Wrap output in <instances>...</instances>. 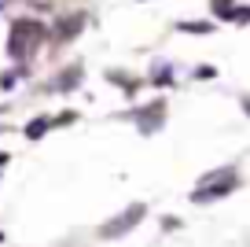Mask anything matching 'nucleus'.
Here are the masks:
<instances>
[{
    "label": "nucleus",
    "instance_id": "obj_17",
    "mask_svg": "<svg viewBox=\"0 0 250 247\" xmlns=\"http://www.w3.org/2000/svg\"><path fill=\"white\" fill-rule=\"evenodd\" d=\"M8 159H11V155H8V151H0V166H8Z\"/></svg>",
    "mask_w": 250,
    "mask_h": 247
},
{
    "label": "nucleus",
    "instance_id": "obj_15",
    "mask_svg": "<svg viewBox=\"0 0 250 247\" xmlns=\"http://www.w3.org/2000/svg\"><path fill=\"white\" fill-rule=\"evenodd\" d=\"M232 23H250V8H235L232 11Z\"/></svg>",
    "mask_w": 250,
    "mask_h": 247
},
{
    "label": "nucleus",
    "instance_id": "obj_5",
    "mask_svg": "<svg viewBox=\"0 0 250 247\" xmlns=\"http://www.w3.org/2000/svg\"><path fill=\"white\" fill-rule=\"evenodd\" d=\"M81 30H85V15H81V11L78 15H62L59 23L52 26V41L55 45H66V41H74Z\"/></svg>",
    "mask_w": 250,
    "mask_h": 247
},
{
    "label": "nucleus",
    "instance_id": "obj_14",
    "mask_svg": "<svg viewBox=\"0 0 250 247\" xmlns=\"http://www.w3.org/2000/svg\"><path fill=\"white\" fill-rule=\"evenodd\" d=\"M55 125H70V122H78V115H74V111H62L59 118H52Z\"/></svg>",
    "mask_w": 250,
    "mask_h": 247
},
{
    "label": "nucleus",
    "instance_id": "obj_1",
    "mask_svg": "<svg viewBox=\"0 0 250 247\" xmlns=\"http://www.w3.org/2000/svg\"><path fill=\"white\" fill-rule=\"evenodd\" d=\"M48 37L44 23H37V19H11V33H8V55L11 59H30L33 48L41 45V41Z\"/></svg>",
    "mask_w": 250,
    "mask_h": 247
},
{
    "label": "nucleus",
    "instance_id": "obj_4",
    "mask_svg": "<svg viewBox=\"0 0 250 247\" xmlns=\"http://www.w3.org/2000/svg\"><path fill=\"white\" fill-rule=\"evenodd\" d=\"M136 125H140V133H158L166 125V100H155V103H147L144 111H136Z\"/></svg>",
    "mask_w": 250,
    "mask_h": 247
},
{
    "label": "nucleus",
    "instance_id": "obj_9",
    "mask_svg": "<svg viewBox=\"0 0 250 247\" xmlns=\"http://www.w3.org/2000/svg\"><path fill=\"white\" fill-rule=\"evenodd\" d=\"M107 81H110V85H122L125 93H136V89H140V81H133V77H125L122 70H107Z\"/></svg>",
    "mask_w": 250,
    "mask_h": 247
},
{
    "label": "nucleus",
    "instance_id": "obj_11",
    "mask_svg": "<svg viewBox=\"0 0 250 247\" xmlns=\"http://www.w3.org/2000/svg\"><path fill=\"white\" fill-rule=\"evenodd\" d=\"M19 77H26V67H15V70H8V74H0V89H15Z\"/></svg>",
    "mask_w": 250,
    "mask_h": 247
},
{
    "label": "nucleus",
    "instance_id": "obj_18",
    "mask_svg": "<svg viewBox=\"0 0 250 247\" xmlns=\"http://www.w3.org/2000/svg\"><path fill=\"white\" fill-rule=\"evenodd\" d=\"M0 240H4V232H0Z\"/></svg>",
    "mask_w": 250,
    "mask_h": 247
},
{
    "label": "nucleus",
    "instance_id": "obj_2",
    "mask_svg": "<svg viewBox=\"0 0 250 247\" xmlns=\"http://www.w3.org/2000/svg\"><path fill=\"white\" fill-rule=\"evenodd\" d=\"M239 188V173L232 166H221V170H210L199 177L195 192H191V203H213V199H225Z\"/></svg>",
    "mask_w": 250,
    "mask_h": 247
},
{
    "label": "nucleus",
    "instance_id": "obj_10",
    "mask_svg": "<svg viewBox=\"0 0 250 247\" xmlns=\"http://www.w3.org/2000/svg\"><path fill=\"white\" fill-rule=\"evenodd\" d=\"M210 11L225 23H232V11H235V0H210Z\"/></svg>",
    "mask_w": 250,
    "mask_h": 247
},
{
    "label": "nucleus",
    "instance_id": "obj_8",
    "mask_svg": "<svg viewBox=\"0 0 250 247\" xmlns=\"http://www.w3.org/2000/svg\"><path fill=\"white\" fill-rule=\"evenodd\" d=\"M52 125H55L52 118H33V122L26 125V140H41V137H44L48 129H52Z\"/></svg>",
    "mask_w": 250,
    "mask_h": 247
},
{
    "label": "nucleus",
    "instance_id": "obj_13",
    "mask_svg": "<svg viewBox=\"0 0 250 247\" xmlns=\"http://www.w3.org/2000/svg\"><path fill=\"white\" fill-rule=\"evenodd\" d=\"M195 77L199 81H210V77H217V70L213 67H195Z\"/></svg>",
    "mask_w": 250,
    "mask_h": 247
},
{
    "label": "nucleus",
    "instance_id": "obj_6",
    "mask_svg": "<svg viewBox=\"0 0 250 247\" xmlns=\"http://www.w3.org/2000/svg\"><path fill=\"white\" fill-rule=\"evenodd\" d=\"M81 74H85L81 67H66V70H62V74L52 81V89H55V93H70V89L81 85Z\"/></svg>",
    "mask_w": 250,
    "mask_h": 247
},
{
    "label": "nucleus",
    "instance_id": "obj_12",
    "mask_svg": "<svg viewBox=\"0 0 250 247\" xmlns=\"http://www.w3.org/2000/svg\"><path fill=\"white\" fill-rule=\"evenodd\" d=\"M180 33H213V23H177Z\"/></svg>",
    "mask_w": 250,
    "mask_h": 247
},
{
    "label": "nucleus",
    "instance_id": "obj_7",
    "mask_svg": "<svg viewBox=\"0 0 250 247\" xmlns=\"http://www.w3.org/2000/svg\"><path fill=\"white\" fill-rule=\"evenodd\" d=\"M173 77H177V74H173V67H169V63H158V67L151 70V77H147V81H151V85H173Z\"/></svg>",
    "mask_w": 250,
    "mask_h": 247
},
{
    "label": "nucleus",
    "instance_id": "obj_16",
    "mask_svg": "<svg viewBox=\"0 0 250 247\" xmlns=\"http://www.w3.org/2000/svg\"><path fill=\"white\" fill-rule=\"evenodd\" d=\"M243 115L250 118V96H243Z\"/></svg>",
    "mask_w": 250,
    "mask_h": 247
},
{
    "label": "nucleus",
    "instance_id": "obj_3",
    "mask_svg": "<svg viewBox=\"0 0 250 247\" xmlns=\"http://www.w3.org/2000/svg\"><path fill=\"white\" fill-rule=\"evenodd\" d=\"M144 218H147V207H144V203H133V207H125L122 214L114 218V222H107V225H103V229H100V236H103V240H118V236H125L129 229H136V225H140Z\"/></svg>",
    "mask_w": 250,
    "mask_h": 247
}]
</instances>
